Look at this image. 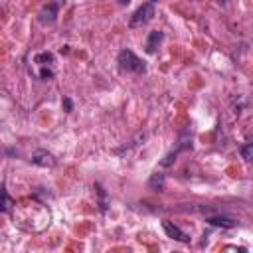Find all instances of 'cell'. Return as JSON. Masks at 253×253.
Masks as SVG:
<instances>
[{
	"instance_id": "6da1fadb",
	"label": "cell",
	"mask_w": 253,
	"mask_h": 253,
	"mask_svg": "<svg viewBox=\"0 0 253 253\" xmlns=\"http://www.w3.org/2000/svg\"><path fill=\"white\" fill-rule=\"evenodd\" d=\"M117 63H119V69L126 71V73H144L146 71L144 61L140 57H136L130 49H121L117 55Z\"/></svg>"
},
{
	"instance_id": "7a4b0ae2",
	"label": "cell",
	"mask_w": 253,
	"mask_h": 253,
	"mask_svg": "<svg viewBox=\"0 0 253 253\" xmlns=\"http://www.w3.org/2000/svg\"><path fill=\"white\" fill-rule=\"evenodd\" d=\"M152 16H154V6H152V2H146V4H142V6L132 14L130 26H132V28L144 26V24H148V22L152 20Z\"/></svg>"
},
{
	"instance_id": "3957f363",
	"label": "cell",
	"mask_w": 253,
	"mask_h": 253,
	"mask_svg": "<svg viewBox=\"0 0 253 253\" xmlns=\"http://www.w3.org/2000/svg\"><path fill=\"white\" fill-rule=\"evenodd\" d=\"M57 12H59V6H57V2H47L42 10H40V14H38V20H40V24H43V26H47V24H53L55 20H57Z\"/></svg>"
},
{
	"instance_id": "277c9868",
	"label": "cell",
	"mask_w": 253,
	"mask_h": 253,
	"mask_svg": "<svg viewBox=\"0 0 253 253\" xmlns=\"http://www.w3.org/2000/svg\"><path fill=\"white\" fill-rule=\"evenodd\" d=\"M162 227H164V231H166L168 237H172V239H176V241H180V243H188V241H190V235H188L186 231H182L176 223L164 219V221H162Z\"/></svg>"
},
{
	"instance_id": "5b68a950",
	"label": "cell",
	"mask_w": 253,
	"mask_h": 253,
	"mask_svg": "<svg viewBox=\"0 0 253 253\" xmlns=\"http://www.w3.org/2000/svg\"><path fill=\"white\" fill-rule=\"evenodd\" d=\"M32 162L38 164V166H42V168H53L55 166V158L47 150H36L32 154Z\"/></svg>"
},
{
	"instance_id": "8992f818",
	"label": "cell",
	"mask_w": 253,
	"mask_h": 253,
	"mask_svg": "<svg viewBox=\"0 0 253 253\" xmlns=\"http://www.w3.org/2000/svg\"><path fill=\"white\" fill-rule=\"evenodd\" d=\"M162 40H164V34L158 32V30H152V32L148 34V40H146V51H148V53H154V51L158 49V45L162 43Z\"/></svg>"
},
{
	"instance_id": "52a82bcc",
	"label": "cell",
	"mask_w": 253,
	"mask_h": 253,
	"mask_svg": "<svg viewBox=\"0 0 253 253\" xmlns=\"http://www.w3.org/2000/svg\"><path fill=\"white\" fill-rule=\"evenodd\" d=\"M208 223L210 225H215V227H235L237 221L231 219V217H225V215H213V217H208Z\"/></svg>"
},
{
	"instance_id": "ba28073f",
	"label": "cell",
	"mask_w": 253,
	"mask_h": 253,
	"mask_svg": "<svg viewBox=\"0 0 253 253\" xmlns=\"http://www.w3.org/2000/svg\"><path fill=\"white\" fill-rule=\"evenodd\" d=\"M164 184H166V176H164L162 172H154V174L150 176V180H148V188H150V190H156V192L164 190Z\"/></svg>"
},
{
	"instance_id": "9c48e42d",
	"label": "cell",
	"mask_w": 253,
	"mask_h": 253,
	"mask_svg": "<svg viewBox=\"0 0 253 253\" xmlns=\"http://www.w3.org/2000/svg\"><path fill=\"white\" fill-rule=\"evenodd\" d=\"M34 61H36V63H40V65H51L55 59H53V53L43 51V53H38V55L34 57Z\"/></svg>"
},
{
	"instance_id": "30bf717a",
	"label": "cell",
	"mask_w": 253,
	"mask_h": 253,
	"mask_svg": "<svg viewBox=\"0 0 253 253\" xmlns=\"http://www.w3.org/2000/svg\"><path fill=\"white\" fill-rule=\"evenodd\" d=\"M241 158H245L247 162H253V142L241 146Z\"/></svg>"
},
{
	"instance_id": "8fae6325",
	"label": "cell",
	"mask_w": 253,
	"mask_h": 253,
	"mask_svg": "<svg viewBox=\"0 0 253 253\" xmlns=\"http://www.w3.org/2000/svg\"><path fill=\"white\" fill-rule=\"evenodd\" d=\"M95 188H97V194H99V206H101V210L105 211V210H107V194H105V190H103L99 184H97Z\"/></svg>"
},
{
	"instance_id": "7c38bea8",
	"label": "cell",
	"mask_w": 253,
	"mask_h": 253,
	"mask_svg": "<svg viewBox=\"0 0 253 253\" xmlns=\"http://www.w3.org/2000/svg\"><path fill=\"white\" fill-rule=\"evenodd\" d=\"M2 196H4V204H2V211H10L12 210V200H10V196H8V192H6V188L2 190Z\"/></svg>"
},
{
	"instance_id": "4fadbf2b",
	"label": "cell",
	"mask_w": 253,
	"mask_h": 253,
	"mask_svg": "<svg viewBox=\"0 0 253 253\" xmlns=\"http://www.w3.org/2000/svg\"><path fill=\"white\" fill-rule=\"evenodd\" d=\"M63 107H65V111H67V113H71L73 105H71V99H69V97H63Z\"/></svg>"
},
{
	"instance_id": "5bb4252c",
	"label": "cell",
	"mask_w": 253,
	"mask_h": 253,
	"mask_svg": "<svg viewBox=\"0 0 253 253\" xmlns=\"http://www.w3.org/2000/svg\"><path fill=\"white\" fill-rule=\"evenodd\" d=\"M119 2H121V4H123V6H125V4H128V2H130V0H119Z\"/></svg>"
},
{
	"instance_id": "9a60e30c",
	"label": "cell",
	"mask_w": 253,
	"mask_h": 253,
	"mask_svg": "<svg viewBox=\"0 0 253 253\" xmlns=\"http://www.w3.org/2000/svg\"><path fill=\"white\" fill-rule=\"evenodd\" d=\"M148 2H152V4H154V2H158V0H148Z\"/></svg>"
}]
</instances>
